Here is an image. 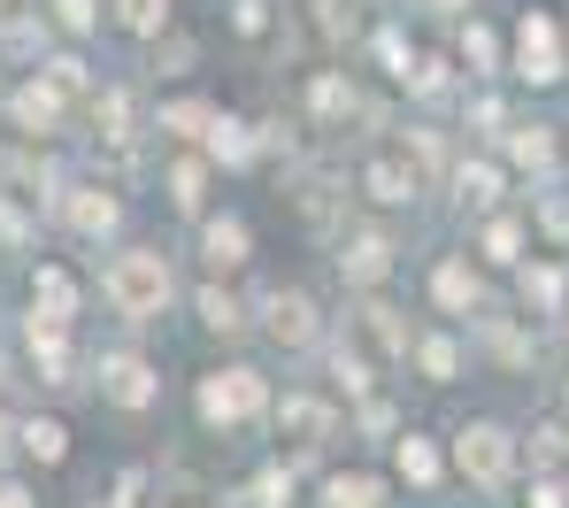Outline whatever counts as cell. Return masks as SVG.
Wrapping results in <instances>:
<instances>
[{
    "mask_svg": "<svg viewBox=\"0 0 569 508\" xmlns=\"http://www.w3.org/2000/svg\"><path fill=\"white\" fill-rule=\"evenodd\" d=\"M370 201H416V170L400 155H378L370 162Z\"/></svg>",
    "mask_w": 569,
    "mask_h": 508,
    "instance_id": "30bf717a",
    "label": "cell"
},
{
    "mask_svg": "<svg viewBox=\"0 0 569 508\" xmlns=\"http://www.w3.org/2000/svg\"><path fill=\"white\" fill-rule=\"evenodd\" d=\"M100 378H108V394H116L123 408H147V401H154V378H147V362H131V355H116Z\"/></svg>",
    "mask_w": 569,
    "mask_h": 508,
    "instance_id": "52a82bcc",
    "label": "cell"
},
{
    "mask_svg": "<svg viewBox=\"0 0 569 508\" xmlns=\"http://www.w3.org/2000/svg\"><path fill=\"white\" fill-rule=\"evenodd\" d=\"M347 108H355V93H347L339 78H323V86H316V116H347Z\"/></svg>",
    "mask_w": 569,
    "mask_h": 508,
    "instance_id": "f1b7e54d",
    "label": "cell"
},
{
    "mask_svg": "<svg viewBox=\"0 0 569 508\" xmlns=\"http://www.w3.org/2000/svg\"><path fill=\"white\" fill-rule=\"evenodd\" d=\"M23 8H31V0H0V23H23Z\"/></svg>",
    "mask_w": 569,
    "mask_h": 508,
    "instance_id": "d6a6232c",
    "label": "cell"
},
{
    "mask_svg": "<svg viewBox=\"0 0 569 508\" xmlns=\"http://www.w3.org/2000/svg\"><path fill=\"white\" fill-rule=\"evenodd\" d=\"M416 362H423L431 378H455V347H447V339H423V347H416Z\"/></svg>",
    "mask_w": 569,
    "mask_h": 508,
    "instance_id": "484cf974",
    "label": "cell"
},
{
    "mask_svg": "<svg viewBox=\"0 0 569 508\" xmlns=\"http://www.w3.org/2000/svg\"><path fill=\"white\" fill-rule=\"evenodd\" d=\"M100 123H108V139H131V101L108 93V101H100Z\"/></svg>",
    "mask_w": 569,
    "mask_h": 508,
    "instance_id": "4316f807",
    "label": "cell"
},
{
    "mask_svg": "<svg viewBox=\"0 0 569 508\" xmlns=\"http://www.w3.org/2000/svg\"><path fill=\"white\" fill-rule=\"evenodd\" d=\"M0 508H31V501H23V494H16V486H8V494H0Z\"/></svg>",
    "mask_w": 569,
    "mask_h": 508,
    "instance_id": "836d02e7",
    "label": "cell"
},
{
    "mask_svg": "<svg viewBox=\"0 0 569 508\" xmlns=\"http://www.w3.org/2000/svg\"><path fill=\"white\" fill-rule=\"evenodd\" d=\"M516 247H523L516 223H492V231H485V255H492V262H516Z\"/></svg>",
    "mask_w": 569,
    "mask_h": 508,
    "instance_id": "d4e9b609",
    "label": "cell"
},
{
    "mask_svg": "<svg viewBox=\"0 0 569 508\" xmlns=\"http://www.w3.org/2000/svg\"><path fill=\"white\" fill-rule=\"evenodd\" d=\"M400 470H408L416 486H431V478H439V455H431L423 439H400Z\"/></svg>",
    "mask_w": 569,
    "mask_h": 508,
    "instance_id": "44dd1931",
    "label": "cell"
},
{
    "mask_svg": "<svg viewBox=\"0 0 569 508\" xmlns=\"http://www.w3.org/2000/svg\"><path fill=\"white\" fill-rule=\"evenodd\" d=\"M0 447H8V424H0Z\"/></svg>",
    "mask_w": 569,
    "mask_h": 508,
    "instance_id": "e575fe53",
    "label": "cell"
},
{
    "mask_svg": "<svg viewBox=\"0 0 569 508\" xmlns=\"http://www.w3.org/2000/svg\"><path fill=\"white\" fill-rule=\"evenodd\" d=\"M508 155H516V162H531V170H547V162H555V139H547V123H523V131H508Z\"/></svg>",
    "mask_w": 569,
    "mask_h": 508,
    "instance_id": "2e32d148",
    "label": "cell"
},
{
    "mask_svg": "<svg viewBox=\"0 0 569 508\" xmlns=\"http://www.w3.org/2000/svg\"><path fill=\"white\" fill-rule=\"evenodd\" d=\"M339 262H347V278H355V286H378L385 270H392V239H385V231H355Z\"/></svg>",
    "mask_w": 569,
    "mask_h": 508,
    "instance_id": "8992f818",
    "label": "cell"
},
{
    "mask_svg": "<svg viewBox=\"0 0 569 508\" xmlns=\"http://www.w3.org/2000/svg\"><path fill=\"white\" fill-rule=\"evenodd\" d=\"M70 223H78V231H116V201L93 193V186H78V193H70Z\"/></svg>",
    "mask_w": 569,
    "mask_h": 508,
    "instance_id": "4fadbf2b",
    "label": "cell"
},
{
    "mask_svg": "<svg viewBox=\"0 0 569 508\" xmlns=\"http://www.w3.org/2000/svg\"><path fill=\"white\" fill-rule=\"evenodd\" d=\"M278 424L300 439V447H308V439H323V431H331V408H323V401H284Z\"/></svg>",
    "mask_w": 569,
    "mask_h": 508,
    "instance_id": "7c38bea8",
    "label": "cell"
},
{
    "mask_svg": "<svg viewBox=\"0 0 569 508\" xmlns=\"http://www.w3.org/2000/svg\"><path fill=\"white\" fill-rule=\"evenodd\" d=\"M162 131H178V139H200V131H216V116H208L200 101H178L170 116H162Z\"/></svg>",
    "mask_w": 569,
    "mask_h": 508,
    "instance_id": "ffe728a7",
    "label": "cell"
},
{
    "mask_svg": "<svg viewBox=\"0 0 569 508\" xmlns=\"http://www.w3.org/2000/svg\"><path fill=\"white\" fill-rule=\"evenodd\" d=\"M208 262H216V270H239V262H247V223H231V216L208 223Z\"/></svg>",
    "mask_w": 569,
    "mask_h": 508,
    "instance_id": "8fae6325",
    "label": "cell"
},
{
    "mask_svg": "<svg viewBox=\"0 0 569 508\" xmlns=\"http://www.w3.org/2000/svg\"><path fill=\"white\" fill-rule=\"evenodd\" d=\"M170 201L200 208V162H178V170H170Z\"/></svg>",
    "mask_w": 569,
    "mask_h": 508,
    "instance_id": "cb8c5ba5",
    "label": "cell"
},
{
    "mask_svg": "<svg viewBox=\"0 0 569 508\" xmlns=\"http://www.w3.org/2000/svg\"><path fill=\"white\" fill-rule=\"evenodd\" d=\"M54 16H62V31H93V0H54Z\"/></svg>",
    "mask_w": 569,
    "mask_h": 508,
    "instance_id": "f546056e",
    "label": "cell"
},
{
    "mask_svg": "<svg viewBox=\"0 0 569 508\" xmlns=\"http://www.w3.org/2000/svg\"><path fill=\"white\" fill-rule=\"evenodd\" d=\"M54 116H62V86H23L16 93V123L23 131H54Z\"/></svg>",
    "mask_w": 569,
    "mask_h": 508,
    "instance_id": "9c48e42d",
    "label": "cell"
},
{
    "mask_svg": "<svg viewBox=\"0 0 569 508\" xmlns=\"http://www.w3.org/2000/svg\"><path fill=\"white\" fill-rule=\"evenodd\" d=\"M431 293H439V301H447V308H470V301H477V278H470V270H462V262H447V270L431 278Z\"/></svg>",
    "mask_w": 569,
    "mask_h": 508,
    "instance_id": "e0dca14e",
    "label": "cell"
},
{
    "mask_svg": "<svg viewBox=\"0 0 569 508\" xmlns=\"http://www.w3.org/2000/svg\"><path fill=\"white\" fill-rule=\"evenodd\" d=\"M362 331L378 339L385 355H408V323H400V316H392L385 301H370V308H362Z\"/></svg>",
    "mask_w": 569,
    "mask_h": 508,
    "instance_id": "5bb4252c",
    "label": "cell"
},
{
    "mask_svg": "<svg viewBox=\"0 0 569 508\" xmlns=\"http://www.w3.org/2000/svg\"><path fill=\"white\" fill-rule=\"evenodd\" d=\"M31 301H39V323H70V308H78V286H70L62 270H39Z\"/></svg>",
    "mask_w": 569,
    "mask_h": 508,
    "instance_id": "ba28073f",
    "label": "cell"
},
{
    "mask_svg": "<svg viewBox=\"0 0 569 508\" xmlns=\"http://www.w3.org/2000/svg\"><path fill=\"white\" fill-rule=\"evenodd\" d=\"M455 462L470 470L477 486H500V478H508V462H516V439H508L500 424H470V431L455 439Z\"/></svg>",
    "mask_w": 569,
    "mask_h": 508,
    "instance_id": "3957f363",
    "label": "cell"
},
{
    "mask_svg": "<svg viewBox=\"0 0 569 508\" xmlns=\"http://www.w3.org/2000/svg\"><path fill=\"white\" fill-rule=\"evenodd\" d=\"M555 293H562V278H555V270H531V278H523V301H555Z\"/></svg>",
    "mask_w": 569,
    "mask_h": 508,
    "instance_id": "4dcf8cb0",
    "label": "cell"
},
{
    "mask_svg": "<svg viewBox=\"0 0 569 508\" xmlns=\"http://www.w3.org/2000/svg\"><path fill=\"white\" fill-rule=\"evenodd\" d=\"M323 501H331V508H385V486H378V478H331Z\"/></svg>",
    "mask_w": 569,
    "mask_h": 508,
    "instance_id": "9a60e30c",
    "label": "cell"
},
{
    "mask_svg": "<svg viewBox=\"0 0 569 508\" xmlns=\"http://www.w3.org/2000/svg\"><path fill=\"white\" fill-rule=\"evenodd\" d=\"M108 301L123 308V316H154V308L170 301V262L147 255V247L116 255V270H108Z\"/></svg>",
    "mask_w": 569,
    "mask_h": 508,
    "instance_id": "6da1fadb",
    "label": "cell"
},
{
    "mask_svg": "<svg viewBox=\"0 0 569 508\" xmlns=\"http://www.w3.org/2000/svg\"><path fill=\"white\" fill-rule=\"evenodd\" d=\"M492 193H500V170H485V162L462 170V201H470V208H492Z\"/></svg>",
    "mask_w": 569,
    "mask_h": 508,
    "instance_id": "603a6c76",
    "label": "cell"
},
{
    "mask_svg": "<svg viewBox=\"0 0 569 508\" xmlns=\"http://www.w3.org/2000/svg\"><path fill=\"white\" fill-rule=\"evenodd\" d=\"M270 339L308 347V339H316V301H308V293H270Z\"/></svg>",
    "mask_w": 569,
    "mask_h": 508,
    "instance_id": "5b68a950",
    "label": "cell"
},
{
    "mask_svg": "<svg viewBox=\"0 0 569 508\" xmlns=\"http://www.w3.org/2000/svg\"><path fill=\"white\" fill-rule=\"evenodd\" d=\"M516 70H523L531 86H555V78H562V31H555V16H523V31H516Z\"/></svg>",
    "mask_w": 569,
    "mask_h": 508,
    "instance_id": "277c9868",
    "label": "cell"
},
{
    "mask_svg": "<svg viewBox=\"0 0 569 508\" xmlns=\"http://www.w3.org/2000/svg\"><path fill=\"white\" fill-rule=\"evenodd\" d=\"M262 378L254 370H216L208 386H200V416L208 424H247V416H262Z\"/></svg>",
    "mask_w": 569,
    "mask_h": 508,
    "instance_id": "7a4b0ae2",
    "label": "cell"
},
{
    "mask_svg": "<svg viewBox=\"0 0 569 508\" xmlns=\"http://www.w3.org/2000/svg\"><path fill=\"white\" fill-rule=\"evenodd\" d=\"M23 447H31L39 462H62V455H70V431H62V424H23Z\"/></svg>",
    "mask_w": 569,
    "mask_h": 508,
    "instance_id": "ac0fdd59",
    "label": "cell"
},
{
    "mask_svg": "<svg viewBox=\"0 0 569 508\" xmlns=\"http://www.w3.org/2000/svg\"><path fill=\"white\" fill-rule=\"evenodd\" d=\"M531 508H562V486H539V494H531Z\"/></svg>",
    "mask_w": 569,
    "mask_h": 508,
    "instance_id": "1f68e13d",
    "label": "cell"
},
{
    "mask_svg": "<svg viewBox=\"0 0 569 508\" xmlns=\"http://www.w3.org/2000/svg\"><path fill=\"white\" fill-rule=\"evenodd\" d=\"M200 316H208L216 331H239V323H247V316H239V308L223 301V293H200Z\"/></svg>",
    "mask_w": 569,
    "mask_h": 508,
    "instance_id": "83f0119b",
    "label": "cell"
},
{
    "mask_svg": "<svg viewBox=\"0 0 569 508\" xmlns=\"http://www.w3.org/2000/svg\"><path fill=\"white\" fill-rule=\"evenodd\" d=\"M447 8H462V0H447Z\"/></svg>",
    "mask_w": 569,
    "mask_h": 508,
    "instance_id": "d590c367",
    "label": "cell"
},
{
    "mask_svg": "<svg viewBox=\"0 0 569 508\" xmlns=\"http://www.w3.org/2000/svg\"><path fill=\"white\" fill-rule=\"evenodd\" d=\"M116 8H123L131 31H162V16H170V0H116Z\"/></svg>",
    "mask_w": 569,
    "mask_h": 508,
    "instance_id": "7402d4cb",
    "label": "cell"
},
{
    "mask_svg": "<svg viewBox=\"0 0 569 508\" xmlns=\"http://www.w3.org/2000/svg\"><path fill=\"white\" fill-rule=\"evenodd\" d=\"M462 62H470L477 78H492V62H500V47H492V31H485V23H470V31H462Z\"/></svg>",
    "mask_w": 569,
    "mask_h": 508,
    "instance_id": "d6986e66",
    "label": "cell"
}]
</instances>
